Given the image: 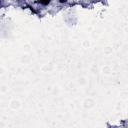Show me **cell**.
<instances>
[{
  "label": "cell",
  "mask_w": 128,
  "mask_h": 128,
  "mask_svg": "<svg viewBox=\"0 0 128 128\" xmlns=\"http://www.w3.org/2000/svg\"><path fill=\"white\" fill-rule=\"evenodd\" d=\"M50 1H51V0H39V1H37V2L40 3V4H42V5H47V4L50 3Z\"/></svg>",
  "instance_id": "cell-1"
},
{
  "label": "cell",
  "mask_w": 128,
  "mask_h": 128,
  "mask_svg": "<svg viewBox=\"0 0 128 128\" xmlns=\"http://www.w3.org/2000/svg\"><path fill=\"white\" fill-rule=\"evenodd\" d=\"M60 3H63V2H66V0H59Z\"/></svg>",
  "instance_id": "cell-2"
}]
</instances>
